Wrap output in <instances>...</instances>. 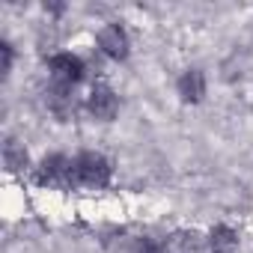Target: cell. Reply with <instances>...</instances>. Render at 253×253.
Masks as SVG:
<instances>
[{
  "instance_id": "1",
  "label": "cell",
  "mask_w": 253,
  "mask_h": 253,
  "mask_svg": "<svg viewBox=\"0 0 253 253\" xmlns=\"http://www.w3.org/2000/svg\"><path fill=\"white\" fill-rule=\"evenodd\" d=\"M110 182V161L98 152H84L75 158V185L104 188Z\"/></svg>"
},
{
  "instance_id": "2",
  "label": "cell",
  "mask_w": 253,
  "mask_h": 253,
  "mask_svg": "<svg viewBox=\"0 0 253 253\" xmlns=\"http://www.w3.org/2000/svg\"><path fill=\"white\" fill-rule=\"evenodd\" d=\"M36 182L48 185V188H72L75 185V158H66V155L45 158L36 170Z\"/></svg>"
},
{
  "instance_id": "3",
  "label": "cell",
  "mask_w": 253,
  "mask_h": 253,
  "mask_svg": "<svg viewBox=\"0 0 253 253\" xmlns=\"http://www.w3.org/2000/svg\"><path fill=\"white\" fill-rule=\"evenodd\" d=\"M48 69H51L54 81L63 84V86H75L84 78V60L75 57V54H54L48 60Z\"/></svg>"
},
{
  "instance_id": "4",
  "label": "cell",
  "mask_w": 253,
  "mask_h": 253,
  "mask_svg": "<svg viewBox=\"0 0 253 253\" xmlns=\"http://www.w3.org/2000/svg\"><path fill=\"white\" fill-rule=\"evenodd\" d=\"M98 48L110 60H125V57H128V33H125L119 24H107L98 33Z\"/></svg>"
},
{
  "instance_id": "5",
  "label": "cell",
  "mask_w": 253,
  "mask_h": 253,
  "mask_svg": "<svg viewBox=\"0 0 253 253\" xmlns=\"http://www.w3.org/2000/svg\"><path fill=\"white\" fill-rule=\"evenodd\" d=\"M86 107H89V113H92L95 119L110 122V119L116 116V110H119V101H116V95H113V89H110V86L98 84V86H92Z\"/></svg>"
},
{
  "instance_id": "6",
  "label": "cell",
  "mask_w": 253,
  "mask_h": 253,
  "mask_svg": "<svg viewBox=\"0 0 253 253\" xmlns=\"http://www.w3.org/2000/svg\"><path fill=\"white\" fill-rule=\"evenodd\" d=\"M179 95H182V101H188V104L203 101V95H206V78H203L200 69H188V72L179 78Z\"/></svg>"
},
{
  "instance_id": "7",
  "label": "cell",
  "mask_w": 253,
  "mask_h": 253,
  "mask_svg": "<svg viewBox=\"0 0 253 253\" xmlns=\"http://www.w3.org/2000/svg\"><path fill=\"white\" fill-rule=\"evenodd\" d=\"M69 89H72V86H63V84H54V89L48 92V104H51V110H54L57 116H69V113L75 110V101H72V95H69Z\"/></svg>"
},
{
  "instance_id": "8",
  "label": "cell",
  "mask_w": 253,
  "mask_h": 253,
  "mask_svg": "<svg viewBox=\"0 0 253 253\" xmlns=\"http://www.w3.org/2000/svg\"><path fill=\"white\" fill-rule=\"evenodd\" d=\"M235 250H238V241H235L232 229L217 226V229L211 232V253H235Z\"/></svg>"
},
{
  "instance_id": "9",
  "label": "cell",
  "mask_w": 253,
  "mask_h": 253,
  "mask_svg": "<svg viewBox=\"0 0 253 253\" xmlns=\"http://www.w3.org/2000/svg\"><path fill=\"white\" fill-rule=\"evenodd\" d=\"M3 158H6V167H9V170H24V167H27V152H24L15 140H6Z\"/></svg>"
},
{
  "instance_id": "10",
  "label": "cell",
  "mask_w": 253,
  "mask_h": 253,
  "mask_svg": "<svg viewBox=\"0 0 253 253\" xmlns=\"http://www.w3.org/2000/svg\"><path fill=\"white\" fill-rule=\"evenodd\" d=\"M173 253H203L197 235H176L173 241Z\"/></svg>"
},
{
  "instance_id": "11",
  "label": "cell",
  "mask_w": 253,
  "mask_h": 253,
  "mask_svg": "<svg viewBox=\"0 0 253 253\" xmlns=\"http://www.w3.org/2000/svg\"><path fill=\"white\" fill-rule=\"evenodd\" d=\"M134 253H164V247L158 241H152V238H140L134 244Z\"/></svg>"
},
{
  "instance_id": "12",
  "label": "cell",
  "mask_w": 253,
  "mask_h": 253,
  "mask_svg": "<svg viewBox=\"0 0 253 253\" xmlns=\"http://www.w3.org/2000/svg\"><path fill=\"white\" fill-rule=\"evenodd\" d=\"M0 54H3V72H9V66H12V45L3 42L0 45Z\"/></svg>"
}]
</instances>
